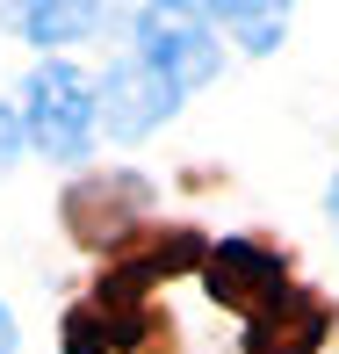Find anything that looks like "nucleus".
Wrapping results in <instances>:
<instances>
[{"mask_svg":"<svg viewBox=\"0 0 339 354\" xmlns=\"http://www.w3.org/2000/svg\"><path fill=\"white\" fill-rule=\"evenodd\" d=\"M22 123L43 159H87L94 131H101V87H87L66 58H43L22 80Z\"/></svg>","mask_w":339,"mask_h":354,"instance_id":"1","label":"nucleus"},{"mask_svg":"<svg viewBox=\"0 0 339 354\" xmlns=\"http://www.w3.org/2000/svg\"><path fill=\"white\" fill-rule=\"evenodd\" d=\"M152 217V181L130 167H108V174H79V181L58 196V224H66L72 246L87 253H116L130 246Z\"/></svg>","mask_w":339,"mask_h":354,"instance_id":"2","label":"nucleus"},{"mask_svg":"<svg viewBox=\"0 0 339 354\" xmlns=\"http://www.w3.org/2000/svg\"><path fill=\"white\" fill-rule=\"evenodd\" d=\"M166 333H173V318L152 311L144 297L94 289L87 304H72L58 318V354H173Z\"/></svg>","mask_w":339,"mask_h":354,"instance_id":"3","label":"nucleus"},{"mask_svg":"<svg viewBox=\"0 0 339 354\" xmlns=\"http://www.w3.org/2000/svg\"><path fill=\"white\" fill-rule=\"evenodd\" d=\"M137 51L152 58L173 87H209L224 66V44H217V22L195 8V0H144L137 8Z\"/></svg>","mask_w":339,"mask_h":354,"instance_id":"4","label":"nucleus"},{"mask_svg":"<svg viewBox=\"0 0 339 354\" xmlns=\"http://www.w3.org/2000/svg\"><path fill=\"white\" fill-rule=\"evenodd\" d=\"M202 289L209 304H224V311H238V326L246 318H267L282 311L289 297H296V275H289V261L260 239H217L202 261Z\"/></svg>","mask_w":339,"mask_h":354,"instance_id":"5","label":"nucleus"},{"mask_svg":"<svg viewBox=\"0 0 339 354\" xmlns=\"http://www.w3.org/2000/svg\"><path fill=\"white\" fill-rule=\"evenodd\" d=\"M202 261H209V239L195 232V224H144V232L130 239V246L108 261V275L101 289H123V297H152L159 282H181V275H202Z\"/></svg>","mask_w":339,"mask_h":354,"instance_id":"6","label":"nucleus"},{"mask_svg":"<svg viewBox=\"0 0 339 354\" xmlns=\"http://www.w3.org/2000/svg\"><path fill=\"white\" fill-rule=\"evenodd\" d=\"M173 109H181V87H173V80L159 73L144 51L130 58V66H108V80H101V123H108L123 145L152 138Z\"/></svg>","mask_w":339,"mask_h":354,"instance_id":"7","label":"nucleus"},{"mask_svg":"<svg viewBox=\"0 0 339 354\" xmlns=\"http://www.w3.org/2000/svg\"><path fill=\"white\" fill-rule=\"evenodd\" d=\"M332 326H339L332 297H318V289H296L282 311L246 318V333H238V354H325Z\"/></svg>","mask_w":339,"mask_h":354,"instance_id":"8","label":"nucleus"},{"mask_svg":"<svg viewBox=\"0 0 339 354\" xmlns=\"http://www.w3.org/2000/svg\"><path fill=\"white\" fill-rule=\"evenodd\" d=\"M14 37L37 44V51H58V44H87L101 29V0H8Z\"/></svg>","mask_w":339,"mask_h":354,"instance_id":"9","label":"nucleus"},{"mask_svg":"<svg viewBox=\"0 0 339 354\" xmlns=\"http://www.w3.org/2000/svg\"><path fill=\"white\" fill-rule=\"evenodd\" d=\"M209 22H224L246 51H274L289 29V0H195Z\"/></svg>","mask_w":339,"mask_h":354,"instance_id":"10","label":"nucleus"},{"mask_svg":"<svg viewBox=\"0 0 339 354\" xmlns=\"http://www.w3.org/2000/svg\"><path fill=\"white\" fill-rule=\"evenodd\" d=\"M22 145H29V123L14 116V109H0V174L14 167V152H22Z\"/></svg>","mask_w":339,"mask_h":354,"instance_id":"11","label":"nucleus"},{"mask_svg":"<svg viewBox=\"0 0 339 354\" xmlns=\"http://www.w3.org/2000/svg\"><path fill=\"white\" fill-rule=\"evenodd\" d=\"M0 354H14V318H8V304H0Z\"/></svg>","mask_w":339,"mask_h":354,"instance_id":"12","label":"nucleus"},{"mask_svg":"<svg viewBox=\"0 0 339 354\" xmlns=\"http://www.w3.org/2000/svg\"><path fill=\"white\" fill-rule=\"evenodd\" d=\"M332 224H339V181H332Z\"/></svg>","mask_w":339,"mask_h":354,"instance_id":"13","label":"nucleus"}]
</instances>
